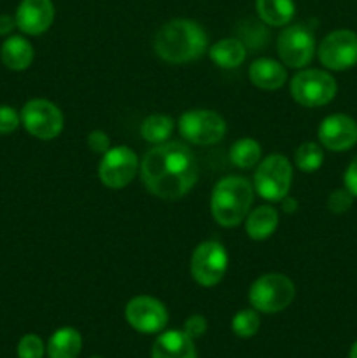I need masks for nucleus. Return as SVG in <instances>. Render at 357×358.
Listing matches in <instances>:
<instances>
[{
	"label": "nucleus",
	"mask_w": 357,
	"mask_h": 358,
	"mask_svg": "<svg viewBox=\"0 0 357 358\" xmlns=\"http://www.w3.org/2000/svg\"><path fill=\"white\" fill-rule=\"evenodd\" d=\"M294 296H296V287L289 276L282 273H266L251 285L248 303L259 313L273 315L290 306Z\"/></svg>",
	"instance_id": "20e7f679"
},
{
	"label": "nucleus",
	"mask_w": 357,
	"mask_h": 358,
	"mask_svg": "<svg viewBox=\"0 0 357 358\" xmlns=\"http://www.w3.org/2000/svg\"><path fill=\"white\" fill-rule=\"evenodd\" d=\"M318 142L332 152H345L357 143V122L346 114L328 115L318 126Z\"/></svg>",
	"instance_id": "4468645a"
},
{
	"label": "nucleus",
	"mask_w": 357,
	"mask_h": 358,
	"mask_svg": "<svg viewBox=\"0 0 357 358\" xmlns=\"http://www.w3.org/2000/svg\"><path fill=\"white\" fill-rule=\"evenodd\" d=\"M282 203H284V210H286L287 213H293L298 210V201L294 198H289V194L282 199Z\"/></svg>",
	"instance_id": "f704fd0d"
},
{
	"label": "nucleus",
	"mask_w": 357,
	"mask_h": 358,
	"mask_svg": "<svg viewBox=\"0 0 357 358\" xmlns=\"http://www.w3.org/2000/svg\"><path fill=\"white\" fill-rule=\"evenodd\" d=\"M261 145L254 138H240L231 145L230 161L237 168L241 170H251L261 161Z\"/></svg>",
	"instance_id": "b1692460"
},
{
	"label": "nucleus",
	"mask_w": 357,
	"mask_h": 358,
	"mask_svg": "<svg viewBox=\"0 0 357 358\" xmlns=\"http://www.w3.org/2000/svg\"><path fill=\"white\" fill-rule=\"evenodd\" d=\"M16 28V20L9 14H0V37L9 35Z\"/></svg>",
	"instance_id": "72a5a7b5"
},
{
	"label": "nucleus",
	"mask_w": 357,
	"mask_h": 358,
	"mask_svg": "<svg viewBox=\"0 0 357 358\" xmlns=\"http://www.w3.org/2000/svg\"><path fill=\"white\" fill-rule=\"evenodd\" d=\"M140 177L150 194L161 199H178L198 180V163L186 143L164 142L144 156Z\"/></svg>",
	"instance_id": "f257e3e1"
},
{
	"label": "nucleus",
	"mask_w": 357,
	"mask_h": 358,
	"mask_svg": "<svg viewBox=\"0 0 357 358\" xmlns=\"http://www.w3.org/2000/svg\"><path fill=\"white\" fill-rule=\"evenodd\" d=\"M276 49L284 65L304 69L315 56L314 34L304 24H289L276 38Z\"/></svg>",
	"instance_id": "9d476101"
},
{
	"label": "nucleus",
	"mask_w": 357,
	"mask_h": 358,
	"mask_svg": "<svg viewBox=\"0 0 357 358\" xmlns=\"http://www.w3.org/2000/svg\"><path fill=\"white\" fill-rule=\"evenodd\" d=\"M209 56L219 69L233 70L238 69L247 58V48L240 38L227 37L220 38L219 42L209 49Z\"/></svg>",
	"instance_id": "aec40b11"
},
{
	"label": "nucleus",
	"mask_w": 357,
	"mask_h": 358,
	"mask_svg": "<svg viewBox=\"0 0 357 358\" xmlns=\"http://www.w3.org/2000/svg\"><path fill=\"white\" fill-rule=\"evenodd\" d=\"M318 59L328 70L343 72L357 65V34L352 30H335L318 44Z\"/></svg>",
	"instance_id": "f8f14e48"
},
{
	"label": "nucleus",
	"mask_w": 357,
	"mask_h": 358,
	"mask_svg": "<svg viewBox=\"0 0 357 358\" xmlns=\"http://www.w3.org/2000/svg\"><path fill=\"white\" fill-rule=\"evenodd\" d=\"M206 327H209V324H206L205 317H202V315H191V317L184 322V329H182V331L195 341V339L202 338V336L205 334Z\"/></svg>",
	"instance_id": "7c9ffc66"
},
{
	"label": "nucleus",
	"mask_w": 357,
	"mask_h": 358,
	"mask_svg": "<svg viewBox=\"0 0 357 358\" xmlns=\"http://www.w3.org/2000/svg\"><path fill=\"white\" fill-rule=\"evenodd\" d=\"M259 327H261V318H259V311L252 310H241L231 320V331L241 339L254 338L258 334Z\"/></svg>",
	"instance_id": "a878e982"
},
{
	"label": "nucleus",
	"mask_w": 357,
	"mask_h": 358,
	"mask_svg": "<svg viewBox=\"0 0 357 358\" xmlns=\"http://www.w3.org/2000/svg\"><path fill=\"white\" fill-rule=\"evenodd\" d=\"M46 346L42 339L35 334H27L18 343V358H42Z\"/></svg>",
	"instance_id": "cd10ccee"
},
{
	"label": "nucleus",
	"mask_w": 357,
	"mask_h": 358,
	"mask_svg": "<svg viewBox=\"0 0 357 358\" xmlns=\"http://www.w3.org/2000/svg\"><path fill=\"white\" fill-rule=\"evenodd\" d=\"M88 147H90L91 152L94 154H105L111 149V138L105 131L102 129H94L88 135Z\"/></svg>",
	"instance_id": "2f4dec72"
},
{
	"label": "nucleus",
	"mask_w": 357,
	"mask_h": 358,
	"mask_svg": "<svg viewBox=\"0 0 357 358\" xmlns=\"http://www.w3.org/2000/svg\"><path fill=\"white\" fill-rule=\"evenodd\" d=\"M259 20L268 27H287L296 14L294 0H255Z\"/></svg>",
	"instance_id": "4be33fe9"
},
{
	"label": "nucleus",
	"mask_w": 357,
	"mask_h": 358,
	"mask_svg": "<svg viewBox=\"0 0 357 358\" xmlns=\"http://www.w3.org/2000/svg\"><path fill=\"white\" fill-rule=\"evenodd\" d=\"M293 185V166L282 154H270L259 161L254 173V191L266 201H282Z\"/></svg>",
	"instance_id": "423d86ee"
},
{
	"label": "nucleus",
	"mask_w": 357,
	"mask_h": 358,
	"mask_svg": "<svg viewBox=\"0 0 357 358\" xmlns=\"http://www.w3.org/2000/svg\"><path fill=\"white\" fill-rule=\"evenodd\" d=\"M91 358H102V357H91Z\"/></svg>",
	"instance_id": "e433bc0d"
},
{
	"label": "nucleus",
	"mask_w": 357,
	"mask_h": 358,
	"mask_svg": "<svg viewBox=\"0 0 357 358\" xmlns=\"http://www.w3.org/2000/svg\"><path fill=\"white\" fill-rule=\"evenodd\" d=\"M21 124L24 126L31 136L38 140H55L59 133L63 131V119L62 110L58 105L52 101L44 100V98H34L27 101L20 112Z\"/></svg>",
	"instance_id": "1a4fd4ad"
},
{
	"label": "nucleus",
	"mask_w": 357,
	"mask_h": 358,
	"mask_svg": "<svg viewBox=\"0 0 357 358\" xmlns=\"http://www.w3.org/2000/svg\"><path fill=\"white\" fill-rule=\"evenodd\" d=\"M150 358H198L192 339L184 331H167L158 336Z\"/></svg>",
	"instance_id": "dca6fc26"
},
{
	"label": "nucleus",
	"mask_w": 357,
	"mask_h": 358,
	"mask_svg": "<svg viewBox=\"0 0 357 358\" xmlns=\"http://www.w3.org/2000/svg\"><path fill=\"white\" fill-rule=\"evenodd\" d=\"M324 163V150L318 143L304 142L294 152V164L304 173H314Z\"/></svg>",
	"instance_id": "393cba45"
},
{
	"label": "nucleus",
	"mask_w": 357,
	"mask_h": 358,
	"mask_svg": "<svg viewBox=\"0 0 357 358\" xmlns=\"http://www.w3.org/2000/svg\"><path fill=\"white\" fill-rule=\"evenodd\" d=\"M0 59L14 72H23L34 62V45L21 35H10L0 48Z\"/></svg>",
	"instance_id": "a211bd4d"
},
{
	"label": "nucleus",
	"mask_w": 357,
	"mask_h": 358,
	"mask_svg": "<svg viewBox=\"0 0 357 358\" xmlns=\"http://www.w3.org/2000/svg\"><path fill=\"white\" fill-rule=\"evenodd\" d=\"M349 358H357V341L354 343V345H352V348H350Z\"/></svg>",
	"instance_id": "c9c22d12"
},
{
	"label": "nucleus",
	"mask_w": 357,
	"mask_h": 358,
	"mask_svg": "<svg viewBox=\"0 0 357 358\" xmlns=\"http://www.w3.org/2000/svg\"><path fill=\"white\" fill-rule=\"evenodd\" d=\"M83 350V336L74 327H62L49 338L46 353L49 358H77Z\"/></svg>",
	"instance_id": "412c9836"
},
{
	"label": "nucleus",
	"mask_w": 357,
	"mask_h": 358,
	"mask_svg": "<svg viewBox=\"0 0 357 358\" xmlns=\"http://www.w3.org/2000/svg\"><path fill=\"white\" fill-rule=\"evenodd\" d=\"M125 317L130 327L142 334H158L168 324V311L161 301L150 296H136L128 301Z\"/></svg>",
	"instance_id": "ddd939ff"
},
{
	"label": "nucleus",
	"mask_w": 357,
	"mask_h": 358,
	"mask_svg": "<svg viewBox=\"0 0 357 358\" xmlns=\"http://www.w3.org/2000/svg\"><path fill=\"white\" fill-rule=\"evenodd\" d=\"M178 131L192 145H216L226 135V121L209 108H195L181 115Z\"/></svg>",
	"instance_id": "0eeeda50"
},
{
	"label": "nucleus",
	"mask_w": 357,
	"mask_h": 358,
	"mask_svg": "<svg viewBox=\"0 0 357 358\" xmlns=\"http://www.w3.org/2000/svg\"><path fill=\"white\" fill-rule=\"evenodd\" d=\"M276 227H279V212L270 205L255 206L245 217V231L251 240H268L275 233Z\"/></svg>",
	"instance_id": "6ab92c4d"
},
{
	"label": "nucleus",
	"mask_w": 357,
	"mask_h": 358,
	"mask_svg": "<svg viewBox=\"0 0 357 358\" xmlns=\"http://www.w3.org/2000/svg\"><path fill=\"white\" fill-rule=\"evenodd\" d=\"M21 124V117L10 105H0V135L16 131Z\"/></svg>",
	"instance_id": "c756f323"
},
{
	"label": "nucleus",
	"mask_w": 357,
	"mask_h": 358,
	"mask_svg": "<svg viewBox=\"0 0 357 358\" xmlns=\"http://www.w3.org/2000/svg\"><path fill=\"white\" fill-rule=\"evenodd\" d=\"M354 196L350 194L346 189H336L329 194L328 198V208L332 213H345L352 208Z\"/></svg>",
	"instance_id": "c85d7f7f"
},
{
	"label": "nucleus",
	"mask_w": 357,
	"mask_h": 358,
	"mask_svg": "<svg viewBox=\"0 0 357 358\" xmlns=\"http://www.w3.org/2000/svg\"><path fill=\"white\" fill-rule=\"evenodd\" d=\"M14 20L23 34L41 35L48 31L55 21V3L52 0H21Z\"/></svg>",
	"instance_id": "2eb2a0df"
},
{
	"label": "nucleus",
	"mask_w": 357,
	"mask_h": 358,
	"mask_svg": "<svg viewBox=\"0 0 357 358\" xmlns=\"http://www.w3.org/2000/svg\"><path fill=\"white\" fill-rule=\"evenodd\" d=\"M338 91L336 79L326 70L304 69L290 79V96L303 107L317 108L331 103Z\"/></svg>",
	"instance_id": "39448f33"
},
{
	"label": "nucleus",
	"mask_w": 357,
	"mask_h": 358,
	"mask_svg": "<svg viewBox=\"0 0 357 358\" xmlns=\"http://www.w3.org/2000/svg\"><path fill=\"white\" fill-rule=\"evenodd\" d=\"M175 128V122L170 115L153 114L146 117L140 124V135L146 142L160 145V143L168 142Z\"/></svg>",
	"instance_id": "5701e85b"
},
{
	"label": "nucleus",
	"mask_w": 357,
	"mask_h": 358,
	"mask_svg": "<svg viewBox=\"0 0 357 358\" xmlns=\"http://www.w3.org/2000/svg\"><path fill=\"white\" fill-rule=\"evenodd\" d=\"M206 42L205 30L196 21L177 17L160 28L154 37V51L163 62L182 65L202 58Z\"/></svg>",
	"instance_id": "f03ea898"
},
{
	"label": "nucleus",
	"mask_w": 357,
	"mask_h": 358,
	"mask_svg": "<svg viewBox=\"0 0 357 358\" xmlns=\"http://www.w3.org/2000/svg\"><path fill=\"white\" fill-rule=\"evenodd\" d=\"M254 185L245 177L227 175L214 185L210 212L223 227H234L245 220L254 201Z\"/></svg>",
	"instance_id": "7ed1b4c3"
},
{
	"label": "nucleus",
	"mask_w": 357,
	"mask_h": 358,
	"mask_svg": "<svg viewBox=\"0 0 357 358\" xmlns=\"http://www.w3.org/2000/svg\"><path fill=\"white\" fill-rule=\"evenodd\" d=\"M248 79L259 90L275 91L287 83V69L276 59L259 58L248 66Z\"/></svg>",
	"instance_id": "f3484780"
},
{
	"label": "nucleus",
	"mask_w": 357,
	"mask_h": 358,
	"mask_svg": "<svg viewBox=\"0 0 357 358\" xmlns=\"http://www.w3.org/2000/svg\"><path fill=\"white\" fill-rule=\"evenodd\" d=\"M227 271V252L223 243L214 240L202 241L192 250L189 273L198 285L216 287Z\"/></svg>",
	"instance_id": "6e6552de"
},
{
	"label": "nucleus",
	"mask_w": 357,
	"mask_h": 358,
	"mask_svg": "<svg viewBox=\"0 0 357 358\" xmlns=\"http://www.w3.org/2000/svg\"><path fill=\"white\" fill-rule=\"evenodd\" d=\"M343 182H345V189L357 198V156L350 161L349 168L345 170V175H343Z\"/></svg>",
	"instance_id": "473e14b6"
},
{
	"label": "nucleus",
	"mask_w": 357,
	"mask_h": 358,
	"mask_svg": "<svg viewBox=\"0 0 357 358\" xmlns=\"http://www.w3.org/2000/svg\"><path fill=\"white\" fill-rule=\"evenodd\" d=\"M262 23V21H261ZM261 23H255V21H248L245 27L240 28V41L244 42L245 48H261L268 41V31L262 28Z\"/></svg>",
	"instance_id": "bb28decb"
},
{
	"label": "nucleus",
	"mask_w": 357,
	"mask_h": 358,
	"mask_svg": "<svg viewBox=\"0 0 357 358\" xmlns=\"http://www.w3.org/2000/svg\"><path fill=\"white\" fill-rule=\"evenodd\" d=\"M139 170L140 163L136 154L130 147L118 145L111 147L104 154L98 166V177L105 187L122 189L132 184Z\"/></svg>",
	"instance_id": "9b49d317"
}]
</instances>
